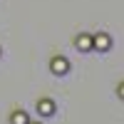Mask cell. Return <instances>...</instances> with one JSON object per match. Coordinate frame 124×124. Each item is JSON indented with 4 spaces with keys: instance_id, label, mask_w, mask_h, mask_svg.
I'll list each match as a JSON object with an SVG mask.
<instances>
[{
    "instance_id": "obj_1",
    "label": "cell",
    "mask_w": 124,
    "mask_h": 124,
    "mask_svg": "<svg viewBox=\"0 0 124 124\" xmlns=\"http://www.w3.org/2000/svg\"><path fill=\"white\" fill-rule=\"evenodd\" d=\"M112 47V37L107 32H99L92 37V50H99V52H107V50Z\"/></svg>"
},
{
    "instance_id": "obj_2",
    "label": "cell",
    "mask_w": 124,
    "mask_h": 124,
    "mask_svg": "<svg viewBox=\"0 0 124 124\" xmlns=\"http://www.w3.org/2000/svg\"><path fill=\"white\" fill-rule=\"evenodd\" d=\"M50 70H52V75H67L70 72V62L65 57H52L50 60Z\"/></svg>"
},
{
    "instance_id": "obj_3",
    "label": "cell",
    "mask_w": 124,
    "mask_h": 124,
    "mask_svg": "<svg viewBox=\"0 0 124 124\" xmlns=\"http://www.w3.org/2000/svg\"><path fill=\"white\" fill-rule=\"evenodd\" d=\"M37 112H40L42 117H52L55 112H57V107H55V102L50 99V97H45V99L37 102Z\"/></svg>"
},
{
    "instance_id": "obj_4",
    "label": "cell",
    "mask_w": 124,
    "mask_h": 124,
    "mask_svg": "<svg viewBox=\"0 0 124 124\" xmlns=\"http://www.w3.org/2000/svg\"><path fill=\"white\" fill-rule=\"evenodd\" d=\"M75 45H77V50H82V52H89V50H92V37L89 35H77Z\"/></svg>"
},
{
    "instance_id": "obj_5",
    "label": "cell",
    "mask_w": 124,
    "mask_h": 124,
    "mask_svg": "<svg viewBox=\"0 0 124 124\" xmlns=\"http://www.w3.org/2000/svg\"><path fill=\"white\" fill-rule=\"evenodd\" d=\"M10 124H30L27 112H23V109H15L13 114H10Z\"/></svg>"
},
{
    "instance_id": "obj_6",
    "label": "cell",
    "mask_w": 124,
    "mask_h": 124,
    "mask_svg": "<svg viewBox=\"0 0 124 124\" xmlns=\"http://www.w3.org/2000/svg\"><path fill=\"white\" fill-rule=\"evenodd\" d=\"M117 94H119V97L124 99V82H122V85H119V89H117Z\"/></svg>"
},
{
    "instance_id": "obj_7",
    "label": "cell",
    "mask_w": 124,
    "mask_h": 124,
    "mask_svg": "<svg viewBox=\"0 0 124 124\" xmlns=\"http://www.w3.org/2000/svg\"><path fill=\"white\" fill-rule=\"evenodd\" d=\"M30 124H42V122H30Z\"/></svg>"
}]
</instances>
